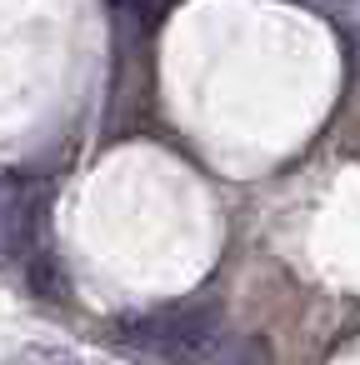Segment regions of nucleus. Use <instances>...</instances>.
Listing matches in <instances>:
<instances>
[{"instance_id": "obj_3", "label": "nucleus", "mask_w": 360, "mask_h": 365, "mask_svg": "<svg viewBox=\"0 0 360 365\" xmlns=\"http://www.w3.org/2000/svg\"><path fill=\"white\" fill-rule=\"evenodd\" d=\"M215 365H275V355H270V340L265 335H245L225 355H215Z\"/></svg>"}, {"instance_id": "obj_1", "label": "nucleus", "mask_w": 360, "mask_h": 365, "mask_svg": "<svg viewBox=\"0 0 360 365\" xmlns=\"http://www.w3.org/2000/svg\"><path fill=\"white\" fill-rule=\"evenodd\" d=\"M130 340L165 365H205L220 350V310L215 305H175V310L135 325Z\"/></svg>"}, {"instance_id": "obj_4", "label": "nucleus", "mask_w": 360, "mask_h": 365, "mask_svg": "<svg viewBox=\"0 0 360 365\" xmlns=\"http://www.w3.org/2000/svg\"><path fill=\"white\" fill-rule=\"evenodd\" d=\"M31 290H36V295H51V300H61V295H66V280H61L56 260H46V255H36V260H31Z\"/></svg>"}, {"instance_id": "obj_2", "label": "nucleus", "mask_w": 360, "mask_h": 365, "mask_svg": "<svg viewBox=\"0 0 360 365\" xmlns=\"http://www.w3.org/2000/svg\"><path fill=\"white\" fill-rule=\"evenodd\" d=\"M36 230V190H21V180L0 175V245L21 250Z\"/></svg>"}]
</instances>
